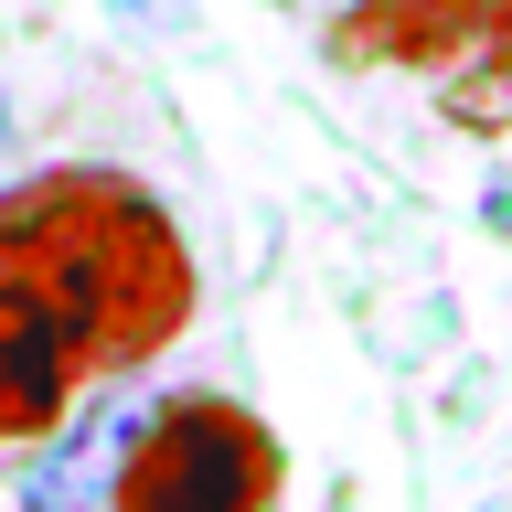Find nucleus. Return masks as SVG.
<instances>
[{
    "instance_id": "f257e3e1",
    "label": "nucleus",
    "mask_w": 512,
    "mask_h": 512,
    "mask_svg": "<svg viewBox=\"0 0 512 512\" xmlns=\"http://www.w3.org/2000/svg\"><path fill=\"white\" fill-rule=\"evenodd\" d=\"M192 235L139 171H32L0 192V448L64 427L107 374L192 331Z\"/></svg>"
},
{
    "instance_id": "f03ea898",
    "label": "nucleus",
    "mask_w": 512,
    "mask_h": 512,
    "mask_svg": "<svg viewBox=\"0 0 512 512\" xmlns=\"http://www.w3.org/2000/svg\"><path fill=\"white\" fill-rule=\"evenodd\" d=\"M278 480H288L278 427L224 384H182L128 416L107 512H278Z\"/></svg>"
},
{
    "instance_id": "7ed1b4c3",
    "label": "nucleus",
    "mask_w": 512,
    "mask_h": 512,
    "mask_svg": "<svg viewBox=\"0 0 512 512\" xmlns=\"http://www.w3.org/2000/svg\"><path fill=\"white\" fill-rule=\"evenodd\" d=\"M512 0H352L331 22V54L342 64H395V75H448L459 54L502 43Z\"/></svg>"
},
{
    "instance_id": "20e7f679",
    "label": "nucleus",
    "mask_w": 512,
    "mask_h": 512,
    "mask_svg": "<svg viewBox=\"0 0 512 512\" xmlns=\"http://www.w3.org/2000/svg\"><path fill=\"white\" fill-rule=\"evenodd\" d=\"M448 75H459V86H448V118L459 128H512V32L480 43V54H459Z\"/></svg>"
},
{
    "instance_id": "39448f33",
    "label": "nucleus",
    "mask_w": 512,
    "mask_h": 512,
    "mask_svg": "<svg viewBox=\"0 0 512 512\" xmlns=\"http://www.w3.org/2000/svg\"><path fill=\"white\" fill-rule=\"evenodd\" d=\"M480 512H502V502H480Z\"/></svg>"
}]
</instances>
